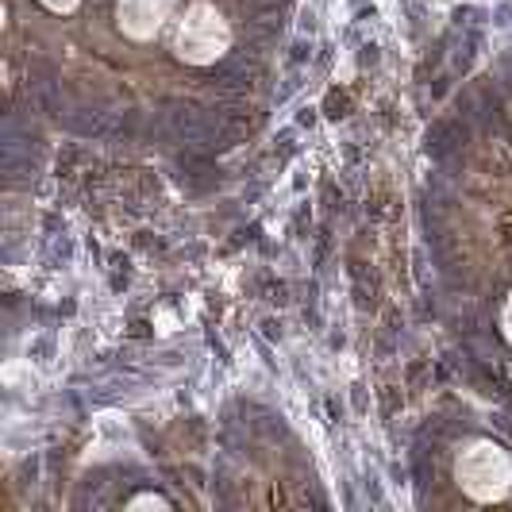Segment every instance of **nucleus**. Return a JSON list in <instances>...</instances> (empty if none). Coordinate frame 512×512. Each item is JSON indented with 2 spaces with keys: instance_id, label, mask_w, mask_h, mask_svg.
<instances>
[{
  "instance_id": "nucleus-1",
  "label": "nucleus",
  "mask_w": 512,
  "mask_h": 512,
  "mask_svg": "<svg viewBox=\"0 0 512 512\" xmlns=\"http://www.w3.org/2000/svg\"><path fill=\"white\" fill-rule=\"evenodd\" d=\"M231 47V27L228 20L220 16L216 4L208 0H197L185 8V16L178 20V31H174V54L189 66H212L220 62Z\"/></svg>"
},
{
  "instance_id": "nucleus-2",
  "label": "nucleus",
  "mask_w": 512,
  "mask_h": 512,
  "mask_svg": "<svg viewBox=\"0 0 512 512\" xmlns=\"http://www.w3.org/2000/svg\"><path fill=\"white\" fill-rule=\"evenodd\" d=\"M455 478L466 497L474 501H501L512 489V459L505 447H497L493 439H474L470 447H462L459 462H455Z\"/></svg>"
},
{
  "instance_id": "nucleus-3",
  "label": "nucleus",
  "mask_w": 512,
  "mask_h": 512,
  "mask_svg": "<svg viewBox=\"0 0 512 512\" xmlns=\"http://www.w3.org/2000/svg\"><path fill=\"white\" fill-rule=\"evenodd\" d=\"M174 4L178 0H120L116 4V24L128 39L143 43V39H154L162 31V24L174 12Z\"/></svg>"
},
{
  "instance_id": "nucleus-4",
  "label": "nucleus",
  "mask_w": 512,
  "mask_h": 512,
  "mask_svg": "<svg viewBox=\"0 0 512 512\" xmlns=\"http://www.w3.org/2000/svg\"><path fill=\"white\" fill-rule=\"evenodd\" d=\"M128 509L135 512V509H170V501L166 497H158V493H143V497H135V501H128Z\"/></svg>"
},
{
  "instance_id": "nucleus-5",
  "label": "nucleus",
  "mask_w": 512,
  "mask_h": 512,
  "mask_svg": "<svg viewBox=\"0 0 512 512\" xmlns=\"http://www.w3.org/2000/svg\"><path fill=\"white\" fill-rule=\"evenodd\" d=\"M43 4H47L51 12H58V16H66V12H74L81 0H43Z\"/></svg>"
},
{
  "instance_id": "nucleus-6",
  "label": "nucleus",
  "mask_w": 512,
  "mask_h": 512,
  "mask_svg": "<svg viewBox=\"0 0 512 512\" xmlns=\"http://www.w3.org/2000/svg\"><path fill=\"white\" fill-rule=\"evenodd\" d=\"M501 332H505V339L512 343V297L505 301V312H501Z\"/></svg>"
}]
</instances>
